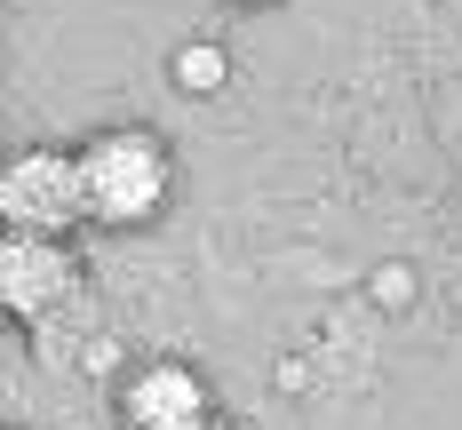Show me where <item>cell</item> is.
Segmentation results:
<instances>
[{"label": "cell", "mask_w": 462, "mask_h": 430, "mask_svg": "<svg viewBox=\"0 0 462 430\" xmlns=\"http://www.w3.org/2000/svg\"><path fill=\"white\" fill-rule=\"evenodd\" d=\"M72 151H80V184H88V224H104V232L152 224L176 191V151L160 128H96Z\"/></svg>", "instance_id": "6da1fadb"}, {"label": "cell", "mask_w": 462, "mask_h": 430, "mask_svg": "<svg viewBox=\"0 0 462 430\" xmlns=\"http://www.w3.org/2000/svg\"><path fill=\"white\" fill-rule=\"evenodd\" d=\"M0 224L32 239H72L88 224V184H80V151L64 143H24L0 168Z\"/></svg>", "instance_id": "7a4b0ae2"}, {"label": "cell", "mask_w": 462, "mask_h": 430, "mask_svg": "<svg viewBox=\"0 0 462 430\" xmlns=\"http://www.w3.org/2000/svg\"><path fill=\"white\" fill-rule=\"evenodd\" d=\"M120 430H208L216 423V390L191 359H143L112 398Z\"/></svg>", "instance_id": "3957f363"}, {"label": "cell", "mask_w": 462, "mask_h": 430, "mask_svg": "<svg viewBox=\"0 0 462 430\" xmlns=\"http://www.w3.org/2000/svg\"><path fill=\"white\" fill-rule=\"evenodd\" d=\"M80 287V255L64 247V239H32V232H8L0 239V303H8V319H48L64 295Z\"/></svg>", "instance_id": "277c9868"}, {"label": "cell", "mask_w": 462, "mask_h": 430, "mask_svg": "<svg viewBox=\"0 0 462 430\" xmlns=\"http://www.w3.org/2000/svg\"><path fill=\"white\" fill-rule=\"evenodd\" d=\"M168 80L184 96H224L231 88V48L224 41H184L176 56H168Z\"/></svg>", "instance_id": "5b68a950"}, {"label": "cell", "mask_w": 462, "mask_h": 430, "mask_svg": "<svg viewBox=\"0 0 462 430\" xmlns=\"http://www.w3.org/2000/svg\"><path fill=\"white\" fill-rule=\"evenodd\" d=\"M208 430H247V423H231V415H216V423H208Z\"/></svg>", "instance_id": "8992f818"}, {"label": "cell", "mask_w": 462, "mask_h": 430, "mask_svg": "<svg viewBox=\"0 0 462 430\" xmlns=\"http://www.w3.org/2000/svg\"><path fill=\"white\" fill-rule=\"evenodd\" d=\"M247 8H263V0H247Z\"/></svg>", "instance_id": "52a82bcc"}]
</instances>
